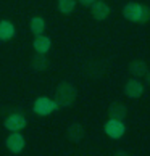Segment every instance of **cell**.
<instances>
[{"label": "cell", "mask_w": 150, "mask_h": 156, "mask_svg": "<svg viewBox=\"0 0 150 156\" xmlns=\"http://www.w3.org/2000/svg\"><path fill=\"white\" fill-rule=\"evenodd\" d=\"M31 68L34 71H45L49 68V60L45 53H37L36 56H32L31 60Z\"/></svg>", "instance_id": "14"}, {"label": "cell", "mask_w": 150, "mask_h": 156, "mask_svg": "<svg viewBox=\"0 0 150 156\" xmlns=\"http://www.w3.org/2000/svg\"><path fill=\"white\" fill-rule=\"evenodd\" d=\"M74 7H76V0H58V10L63 15L73 13Z\"/></svg>", "instance_id": "16"}, {"label": "cell", "mask_w": 150, "mask_h": 156, "mask_svg": "<svg viewBox=\"0 0 150 156\" xmlns=\"http://www.w3.org/2000/svg\"><path fill=\"white\" fill-rule=\"evenodd\" d=\"M60 106L55 100H50L47 97H39L36 101H34V113L39 114V116H49L53 111H57Z\"/></svg>", "instance_id": "3"}, {"label": "cell", "mask_w": 150, "mask_h": 156, "mask_svg": "<svg viewBox=\"0 0 150 156\" xmlns=\"http://www.w3.org/2000/svg\"><path fill=\"white\" fill-rule=\"evenodd\" d=\"M86 135V130L84 127L81 124H71L70 127H68V138H70L71 142H81Z\"/></svg>", "instance_id": "13"}, {"label": "cell", "mask_w": 150, "mask_h": 156, "mask_svg": "<svg viewBox=\"0 0 150 156\" xmlns=\"http://www.w3.org/2000/svg\"><path fill=\"white\" fill-rule=\"evenodd\" d=\"M90 11H92V16L97 20V21H103V20H107L108 18V15H110V7L105 3V2H102V0H95L94 3L90 5Z\"/></svg>", "instance_id": "8"}, {"label": "cell", "mask_w": 150, "mask_h": 156, "mask_svg": "<svg viewBox=\"0 0 150 156\" xmlns=\"http://www.w3.org/2000/svg\"><path fill=\"white\" fill-rule=\"evenodd\" d=\"M44 29H45V21L42 18L36 16V18L31 20V32L34 36H40V34L44 32Z\"/></svg>", "instance_id": "15"}, {"label": "cell", "mask_w": 150, "mask_h": 156, "mask_svg": "<svg viewBox=\"0 0 150 156\" xmlns=\"http://www.w3.org/2000/svg\"><path fill=\"white\" fill-rule=\"evenodd\" d=\"M5 143H7V148L10 150L11 153L18 154V153H21L23 150H24L26 140H24V137H23L20 132H11V135H8V138H7Z\"/></svg>", "instance_id": "5"}, {"label": "cell", "mask_w": 150, "mask_h": 156, "mask_svg": "<svg viewBox=\"0 0 150 156\" xmlns=\"http://www.w3.org/2000/svg\"><path fill=\"white\" fill-rule=\"evenodd\" d=\"M124 94H126V97H129V98H139L144 94V85L139 80V77H132V79H129L128 82H126Z\"/></svg>", "instance_id": "6"}, {"label": "cell", "mask_w": 150, "mask_h": 156, "mask_svg": "<svg viewBox=\"0 0 150 156\" xmlns=\"http://www.w3.org/2000/svg\"><path fill=\"white\" fill-rule=\"evenodd\" d=\"M78 90L70 82H60L55 92V101L58 103L60 108H68L76 101Z\"/></svg>", "instance_id": "1"}, {"label": "cell", "mask_w": 150, "mask_h": 156, "mask_svg": "<svg viewBox=\"0 0 150 156\" xmlns=\"http://www.w3.org/2000/svg\"><path fill=\"white\" fill-rule=\"evenodd\" d=\"M52 47V40L47 36H37L34 39V48H36L37 53H49V50Z\"/></svg>", "instance_id": "11"}, {"label": "cell", "mask_w": 150, "mask_h": 156, "mask_svg": "<svg viewBox=\"0 0 150 156\" xmlns=\"http://www.w3.org/2000/svg\"><path fill=\"white\" fill-rule=\"evenodd\" d=\"M3 124L11 132H20V130H23L26 127L27 121H26V118L23 116V114H11V116H8L7 119H5Z\"/></svg>", "instance_id": "7"}, {"label": "cell", "mask_w": 150, "mask_h": 156, "mask_svg": "<svg viewBox=\"0 0 150 156\" xmlns=\"http://www.w3.org/2000/svg\"><path fill=\"white\" fill-rule=\"evenodd\" d=\"M95 0H79V3H82V5H92Z\"/></svg>", "instance_id": "17"}, {"label": "cell", "mask_w": 150, "mask_h": 156, "mask_svg": "<svg viewBox=\"0 0 150 156\" xmlns=\"http://www.w3.org/2000/svg\"><path fill=\"white\" fill-rule=\"evenodd\" d=\"M126 114H128V108H126L123 103L115 101V103H112V105H110V108H108V116L113 118V119L123 121L126 118Z\"/></svg>", "instance_id": "9"}, {"label": "cell", "mask_w": 150, "mask_h": 156, "mask_svg": "<svg viewBox=\"0 0 150 156\" xmlns=\"http://www.w3.org/2000/svg\"><path fill=\"white\" fill-rule=\"evenodd\" d=\"M123 16L132 23H147L150 21V8L141 3H128L123 8Z\"/></svg>", "instance_id": "2"}, {"label": "cell", "mask_w": 150, "mask_h": 156, "mask_svg": "<svg viewBox=\"0 0 150 156\" xmlns=\"http://www.w3.org/2000/svg\"><path fill=\"white\" fill-rule=\"evenodd\" d=\"M144 77H145V82H147V84L150 85V73H148V71H147V74H145V76H144Z\"/></svg>", "instance_id": "18"}, {"label": "cell", "mask_w": 150, "mask_h": 156, "mask_svg": "<svg viewBox=\"0 0 150 156\" xmlns=\"http://www.w3.org/2000/svg\"><path fill=\"white\" fill-rule=\"evenodd\" d=\"M103 129H105V134L112 138H119L126 132L124 124L121 122L119 119H113V118H110V121H107L105 126H103Z\"/></svg>", "instance_id": "4"}, {"label": "cell", "mask_w": 150, "mask_h": 156, "mask_svg": "<svg viewBox=\"0 0 150 156\" xmlns=\"http://www.w3.org/2000/svg\"><path fill=\"white\" fill-rule=\"evenodd\" d=\"M129 73H131L134 77L145 76V74H147V65H145V61H144V60H134V61H131Z\"/></svg>", "instance_id": "12"}, {"label": "cell", "mask_w": 150, "mask_h": 156, "mask_svg": "<svg viewBox=\"0 0 150 156\" xmlns=\"http://www.w3.org/2000/svg\"><path fill=\"white\" fill-rule=\"evenodd\" d=\"M15 36V26L11 21H0V40L2 42H7V40H11Z\"/></svg>", "instance_id": "10"}]
</instances>
